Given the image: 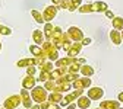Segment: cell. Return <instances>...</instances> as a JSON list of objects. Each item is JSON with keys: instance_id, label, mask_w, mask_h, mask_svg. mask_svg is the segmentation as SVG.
Wrapping results in <instances>:
<instances>
[{"instance_id": "obj_1", "label": "cell", "mask_w": 123, "mask_h": 109, "mask_svg": "<svg viewBox=\"0 0 123 109\" xmlns=\"http://www.w3.org/2000/svg\"><path fill=\"white\" fill-rule=\"evenodd\" d=\"M43 47V50H44V52H45V57H47V60H50V61H56L60 58L59 57V48L51 42V41H44V44L41 45Z\"/></svg>"}, {"instance_id": "obj_2", "label": "cell", "mask_w": 123, "mask_h": 109, "mask_svg": "<svg viewBox=\"0 0 123 109\" xmlns=\"http://www.w3.org/2000/svg\"><path fill=\"white\" fill-rule=\"evenodd\" d=\"M31 96H32L34 103H43L49 99V92L45 90L44 86H35L31 90Z\"/></svg>"}, {"instance_id": "obj_3", "label": "cell", "mask_w": 123, "mask_h": 109, "mask_svg": "<svg viewBox=\"0 0 123 109\" xmlns=\"http://www.w3.org/2000/svg\"><path fill=\"white\" fill-rule=\"evenodd\" d=\"M84 95V90H73V92H69L68 95L63 98V100L60 102V106H69L70 103L76 102L81 96Z\"/></svg>"}, {"instance_id": "obj_4", "label": "cell", "mask_w": 123, "mask_h": 109, "mask_svg": "<svg viewBox=\"0 0 123 109\" xmlns=\"http://www.w3.org/2000/svg\"><path fill=\"white\" fill-rule=\"evenodd\" d=\"M21 103H22V98H21V95H10L9 98L5 99V102H3V108H6V109H16Z\"/></svg>"}, {"instance_id": "obj_5", "label": "cell", "mask_w": 123, "mask_h": 109, "mask_svg": "<svg viewBox=\"0 0 123 109\" xmlns=\"http://www.w3.org/2000/svg\"><path fill=\"white\" fill-rule=\"evenodd\" d=\"M59 9H60V7H59V6H54V5L45 6V9L43 10V16H44L45 23H47V22H51V21H54V18L57 16Z\"/></svg>"}, {"instance_id": "obj_6", "label": "cell", "mask_w": 123, "mask_h": 109, "mask_svg": "<svg viewBox=\"0 0 123 109\" xmlns=\"http://www.w3.org/2000/svg\"><path fill=\"white\" fill-rule=\"evenodd\" d=\"M91 79L89 77H79V79H76L73 83H72V87L75 89V90H86V89H89L91 87Z\"/></svg>"}, {"instance_id": "obj_7", "label": "cell", "mask_w": 123, "mask_h": 109, "mask_svg": "<svg viewBox=\"0 0 123 109\" xmlns=\"http://www.w3.org/2000/svg\"><path fill=\"white\" fill-rule=\"evenodd\" d=\"M68 35L70 36V39H72L73 42H82V39L85 38L82 29L78 28V26H70V28L68 29Z\"/></svg>"}, {"instance_id": "obj_8", "label": "cell", "mask_w": 123, "mask_h": 109, "mask_svg": "<svg viewBox=\"0 0 123 109\" xmlns=\"http://www.w3.org/2000/svg\"><path fill=\"white\" fill-rule=\"evenodd\" d=\"M91 100H101L104 96V89L98 87V86H92L88 89V95H86Z\"/></svg>"}, {"instance_id": "obj_9", "label": "cell", "mask_w": 123, "mask_h": 109, "mask_svg": "<svg viewBox=\"0 0 123 109\" xmlns=\"http://www.w3.org/2000/svg\"><path fill=\"white\" fill-rule=\"evenodd\" d=\"M19 95H21V98H22V105H24V108H32L34 100H32V96H31V92H28L26 89H22Z\"/></svg>"}, {"instance_id": "obj_10", "label": "cell", "mask_w": 123, "mask_h": 109, "mask_svg": "<svg viewBox=\"0 0 123 109\" xmlns=\"http://www.w3.org/2000/svg\"><path fill=\"white\" fill-rule=\"evenodd\" d=\"M35 86H37V79H35V76H25L24 79H22V89L32 90Z\"/></svg>"}, {"instance_id": "obj_11", "label": "cell", "mask_w": 123, "mask_h": 109, "mask_svg": "<svg viewBox=\"0 0 123 109\" xmlns=\"http://www.w3.org/2000/svg\"><path fill=\"white\" fill-rule=\"evenodd\" d=\"M82 48H84V45H82V42H73V44H72V47H70V48H69V51H68V57L76 58V57H78V55L81 54Z\"/></svg>"}, {"instance_id": "obj_12", "label": "cell", "mask_w": 123, "mask_h": 109, "mask_svg": "<svg viewBox=\"0 0 123 109\" xmlns=\"http://www.w3.org/2000/svg\"><path fill=\"white\" fill-rule=\"evenodd\" d=\"M29 52L32 54L34 57H37V58H47V57H45V52H44V50H43V47H41V45H35V44L29 45Z\"/></svg>"}, {"instance_id": "obj_13", "label": "cell", "mask_w": 123, "mask_h": 109, "mask_svg": "<svg viewBox=\"0 0 123 109\" xmlns=\"http://www.w3.org/2000/svg\"><path fill=\"white\" fill-rule=\"evenodd\" d=\"M44 39H45V36H44L43 31L41 29H34V32H32V41H34V44L35 45H43Z\"/></svg>"}, {"instance_id": "obj_14", "label": "cell", "mask_w": 123, "mask_h": 109, "mask_svg": "<svg viewBox=\"0 0 123 109\" xmlns=\"http://www.w3.org/2000/svg\"><path fill=\"white\" fill-rule=\"evenodd\" d=\"M73 63H75V58H72V57H63V58H59L54 66H56V68H59V67H69Z\"/></svg>"}, {"instance_id": "obj_15", "label": "cell", "mask_w": 123, "mask_h": 109, "mask_svg": "<svg viewBox=\"0 0 123 109\" xmlns=\"http://www.w3.org/2000/svg\"><path fill=\"white\" fill-rule=\"evenodd\" d=\"M109 36H110V41L114 44V45H120L123 41H122V32L120 31H116V29H111L109 32Z\"/></svg>"}, {"instance_id": "obj_16", "label": "cell", "mask_w": 123, "mask_h": 109, "mask_svg": "<svg viewBox=\"0 0 123 109\" xmlns=\"http://www.w3.org/2000/svg\"><path fill=\"white\" fill-rule=\"evenodd\" d=\"M76 105H78V109H89L91 108V99L88 96H81L78 100H76Z\"/></svg>"}, {"instance_id": "obj_17", "label": "cell", "mask_w": 123, "mask_h": 109, "mask_svg": "<svg viewBox=\"0 0 123 109\" xmlns=\"http://www.w3.org/2000/svg\"><path fill=\"white\" fill-rule=\"evenodd\" d=\"M94 73H95V70H94L92 66H89V64H82L81 66V71H79L81 76H84V77H92Z\"/></svg>"}, {"instance_id": "obj_18", "label": "cell", "mask_w": 123, "mask_h": 109, "mask_svg": "<svg viewBox=\"0 0 123 109\" xmlns=\"http://www.w3.org/2000/svg\"><path fill=\"white\" fill-rule=\"evenodd\" d=\"M100 108L101 109H119L120 108V102L117 100H103L100 103Z\"/></svg>"}, {"instance_id": "obj_19", "label": "cell", "mask_w": 123, "mask_h": 109, "mask_svg": "<svg viewBox=\"0 0 123 109\" xmlns=\"http://www.w3.org/2000/svg\"><path fill=\"white\" fill-rule=\"evenodd\" d=\"M92 7H94V12H98V13H105V10H109V5L105 2H101V0L94 2L92 3Z\"/></svg>"}, {"instance_id": "obj_20", "label": "cell", "mask_w": 123, "mask_h": 109, "mask_svg": "<svg viewBox=\"0 0 123 109\" xmlns=\"http://www.w3.org/2000/svg\"><path fill=\"white\" fill-rule=\"evenodd\" d=\"M63 93H60V92H50L49 93V99L47 100H50V102H53V103H59L60 105V102L63 100Z\"/></svg>"}, {"instance_id": "obj_21", "label": "cell", "mask_w": 123, "mask_h": 109, "mask_svg": "<svg viewBox=\"0 0 123 109\" xmlns=\"http://www.w3.org/2000/svg\"><path fill=\"white\" fill-rule=\"evenodd\" d=\"M53 31H54V25H53L51 22H47V23L44 25V29H43V32H44V36H45V39H47V41H50V39H51Z\"/></svg>"}, {"instance_id": "obj_22", "label": "cell", "mask_w": 123, "mask_h": 109, "mask_svg": "<svg viewBox=\"0 0 123 109\" xmlns=\"http://www.w3.org/2000/svg\"><path fill=\"white\" fill-rule=\"evenodd\" d=\"M38 68H40V71H47V73H51L54 68H56V66L53 64V61H50V60H45L44 63L41 64V66H38Z\"/></svg>"}, {"instance_id": "obj_23", "label": "cell", "mask_w": 123, "mask_h": 109, "mask_svg": "<svg viewBox=\"0 0 123 109\" xmlns=\"http://www.w3.org/2000/svg\"><path fill=\"white\" fill-rule=\"evenodd\" d=\"M111 25H113V29H116V31H123V18L122 16H114L113 19H111Z\"/></svg>"}, {"instance_id": "obj_24", "label": "cell", "mask_w": 123, "mask_h": 109, "mask_svg": "<svg viewBox=\"0 0 123 109\" xmlns=\"http://www.w3.org/2000/svg\"><path fill=\"white\" fill-rule=\"evenodd\" d=\"M72 87V83H57L56 86V90L54 92H60V93H66V92H70Z\"/></svg>"}, {"instance_id": "obj_25", "label": "cell", "mask_w": 123, "mask_h": 109, "mask_svg": "<svg viewBox=\"0 0 123 109\" xmlns=\"http://www.w3.org/2000/svg\"><path fill=\"white\" fill-rule=\"evenodd\" d=\"M31 16L34 18V21L37 22V23H45V21H44V16H43V12H38V10H31Z\"/></svg>"}, {"instance_id": "obj_26", "label": "cell", "mask_w": 123, "mask_h": 109, "mask_svg": "<svg viewBox=\"0 0 123 109\" xmlns=\"http://www.w3.org/2000/svg\"><path fill=\"white\" fill-rule=\"evenodd\" d=\"M40 105H41V109H62V106L59 103H53L50 100H45V102H43Z\"/></svg>"}, {"instance_id": "obj_27", "label": "cell", "mask_w": 123, "mask_h": 109, "mask_svg": "<svg viewBox=\"0 0 123 109\" xmlns=\"http://www.w3.org/2000/svg\"><path fill=\"white\" fill-rule=\"evenodd\" d=\"M56 86H57L56 80H47V82H44V87H45V90H47V92H54L56 90Z\"/></svg>"}, {"instance_id": "obj_28", "label": "cell", "mask_w": 123, "mask_h": 109, "mask_svg": "<svg viewBox=\"0 0 123 109\" xmlns=\"http://www.w3.org/2000/svg\"><path fill=\"white\" fill-rule=\"evenodd\" d=\"M82 6V0H70V6H69V12H75Z\"/></svg>"}, {"instance_id": "obj_29", "label": "cell", "mask_w": 123, "mask_h": 109, "mask_svg": "<svg viewBox=\"0 0 123 109\" xmlns=\"http://www.w3.org/2000/svg\"><path fill=\"white\" fill-rule=\"evenodd\" d=\"M78 10L81 13H92L94 12V7H92V3H86V5H82Z\"/></svg>"}, {"instance_id": "obj_30", "label": "cell", "mask_w": 123, "mask_h": 109, "mask_svg": "<svg viewBox=\"0 0 123 109\" xmlns=\"http://www.w3.org/2000/svg\"><path fill=\"white\" fill-rule=\"evenodd\" d=\"M38 82H47V80H51V77H50V73H47V71H40V74H38V79H37Z\"/></svg>"}, {"instance_id": "obj_31", "label": "cell", "mask_w": 123, "mask_h": 109, "mask_svg": "<svg viewBox=\"0 0 123 109\" xmlns=\"http://www.w3.org/2000/svg\"><path fill=\"white\" fill-rule=\"evenodd\" d=\"M0 35H2V36H9V35H12V29H10L9 26L0 25Z\"/></svg>"}, {"instance_id": "obj_32", "label": "cell", "mask_w": 123, "mask_h": 109, "mask_svg": "<svg viewBox=\"0 0 123 109\" xmlns=\"http://www.w3.org/2000/svg\"><path fill=\"white\" fill-rule=\"evenodd\" d=\"M63 35V31H62V28L60 26H54V31H53V35H51V39L50 41H53V39H56V38H59V36H62Z\"/></svg>"}, {"instance_id": "obj_33", "label": "cell", "mask_w": 123, "mask_h": 109, "mask_svg": "<svg viewBox=\"0 0 123 109\" xmlns=\"http://www.w3.org/2000/svg\"><path fill=\"white\" fill-rule=\"evenodd\" d=\"M68 71H69V73H79V71H81V66L76 64V63H73L72 66L68 67Z\"/></svg>"}, {"instance_id": "obj_34", "label": "cell", "mask_w": 123, "mask_h": 109, "mask_svg": "<svg viewBox=\"0 0 123 109\" xmlns=\"http://www.w3.org/2000/svg\"><path fill=\"white\" fill-rule=\"evenodd\" d=\"M35 73H37V66L26 67V76H35Z\"/></svg>"}, {"instance_id": "obj_35", "label": "cell", "mask_w": 123, "mask_h": 109, "mask_svg": "<svg viewBox=\"0 0 123 109\" xmlns=\"http://www.w3.org/2000/svg\"><path fill=\"white\" fill-rule=\"evenodd\" d=\"M69 6H70V0H62L60 2V9H66V10H69Z\"/></svg>"}, {"instance_id": "obj_36", "label": "cell", "mask_w": 123, "mask_h": 109, "mask_svg": "<svg viewBox=\"0 0 123 109\" xmlns=\"http://www.w3.org/2000/svg\"><path fill=\"white\" fill-rule=\"evenodd\" d=\"M91 44H92V39H91V38L86 36V38L82 39V45H84V47H88V45H91Z\"/></svg>"}, {"instance_id": "obj_37", "label": "cell", "mask_w": 123, "mask_h": 109, "mask_svg": "<svg viewBox=\"0 0 123 109\" xmlns=\"http://www.w3.org/2000/svg\"><path fill=\"white\" fill-rule=\"evenodd\" d=\"M75 63H76V64H79V66L86 64V63H85V58H79V57H76V58H75Z\"/></svg>"}, {"instance_id": "obj_38", "label": "cell", "mask_w": 123, "mask_h": 109, "mask_svg": "<svg viewBox=\"0 0 123 109\" xmlns=\"http://www.w3.org/2000/svg\"><path fill=\"white\" fill-rule=\"evenodd\" d=\"M105 16H107V18H110V19H113V18H114V15H113L111 10H105Z\"/></svg>"}, {"instance_id": "obj_39", "label": "cell", "mask_w": 123, "mask_h": 109, "mask_svg": "<svg viewBox=\"0 0 123 109\" xmlns=\"http://www.w3.org/2000/svg\"><path fill=\"white\" fill-rule=\"evenodd\" d=\"M117 100L122 103L123 102V92H119V95H117Z\"/></svg>"}, {"instance_id": "obj_40", "label": "cell", "mask_w": 123, "mask_h": 109, "mask_svg": "<svg viewBox=\"0 0 123 109\" xmlns=\"http://www.w3.org/2000/svg\"><path fill=\"white\" fill-rule=\"evenodd\" d=\"M76 108H78V105H76V103H70L66 109H76Z\"/></svg>"}, {"instance_id": "obj_41", "label": "cell", "mask_w": 123, "mask_h": 109, "mask_svg": "<svg viewBox=\"0 0 123 109\" xmlns=\"http://www.w3.org/2000/svg\"><path fill=\"white\" fill-rule=\"evenodd\" d=\"M31 109H41V105H40V103H34Z\"/></svg>"}, {"instance_id": "obj_42", "label": "cell", "mask_w": 123, "mask_h": 109, "mask_svg": "<svg viewBox=\"0 0 123 109\" xmlns=\"http://www.w3.org/2000/svg\"><path fill=\"white\" fill-rule=\"evenodd\" d=\"M60 2H62V0H51V3L54 6H60Z\"/></svg>"}, {"instance_id": "obj_43", "label": "cell", "mask_w": 123, "mask_h": 109, "mask_svg": "<svg viewBox=\"0 0 123 109\" xmlns=\"http://www.w3.org/2000/svg\"><path fill=\"white\" fill-rule=\"evenodd\" d=\"M0 51H2V42H0Z\"/></svg>"}, {"instance_id": "obj_44", "label": "cell", "mask_w": 123, "mask_h": 109, "mask_svg": "<svg viewBox=\"0 0 123 109\" xmlns=\"http://www.w3.org/2000/svg\"><path fill=\"white\" fill-rule=\"evenodd\" d=\"M122 41H123V31H122Z\"/></svg>"}, {"instance_id": "obj_45", "label": "cell", "mask_w": 123, "mask_h": 109, "mask_svg": "<svg viewBox=\"0 0 123 109\" xmlns=\"http://www.w3.org/2000/svg\"><path fill=\"white\" fill-rule=\"evenodd\" d=\"M24 109H31V108H24Z\"/></svg>"}, {"instance_id": "obj_46", "label": "cell", "mask_w": 123, "mask_h": 109, "mask_svg": "<svg viewBox=\"0 0 123 109\" xmlns=\"http://www.w3.org/2000/svg\"><path fill=\"white\" fill-rule=\"evenodd\" d=\"M0 109H6V108H0Z\"/></svg>"}, {"instance_id": "obj_47", "label": "cell", "mask_w": 123, "mask_h": 109, "mask_svg": "<svg viewBox=\"0 0 123 109\" xmlns=\"http://www.w3.org/2000/svg\"><path fill=\"white\" fill-rule=\"evenodd\" d=\"M119 109H122V108H119Z\"/></svg>"}, {"instance_id": "obj_48", "label": "cell", "mask_w": 123, "mask_h": 109, "mask_svg": "<svg viewBox=\"0 0 123 109\" xmlns=\"http://www.w3.org/2000/svg\"><path fill=\"white\" fill-rule=\"evenodd\" d=\"M0 36H2V35H0Z\"/></svg>"}]
</instances>
